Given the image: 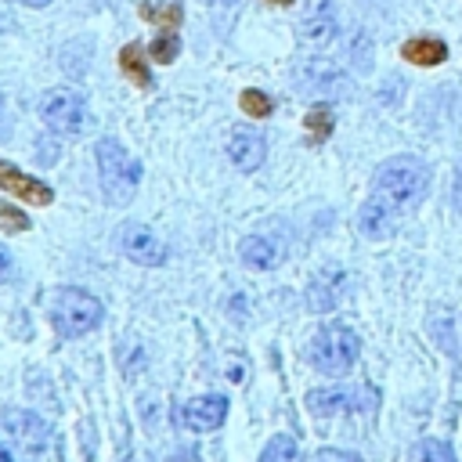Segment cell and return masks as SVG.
<instances>
[{"instance_id": "obj_31", "label": "cell", "mask_w": 462, "mask_h": 462, "mask_svg": "<svg viewBox=\"0 0 462 462\" xmlns=\"http://www.w3.org/2000/svg\"><path fill=\"white\" fill-rule=\"evenodd\" d=\"M0 119H4V101H0Z\"/></svg>"}, {"instance_id": "obj_7", "label": "cell", "mask_w": 462, "mask_h": 462, "mask_svg": "<svg viewBox=\"0 0 462 462\" xmlns=\"http://www.w3.org/2000/svg\"><path fill=\"white\" fill-rule=\"evenodd\" d=\"M119 249L126 253V260H134V263H141V267H162L166 256H170L166 242H162L152 227H144V224H123V231H119Z\"/></svg>"}, {"instance_id": "obj_2", "label": "cell", "mask_w": 462, "mask_h": 462, "mask_svg": "<svg viewBox=\"0 0 462 462\" xmlns=\"http://www.w3.org/2000/svg\"><path fill=\"white\" fill-rule=\"evenodd\" d=\"M94 155H97V177H101V191L112 206H126L134 195H137V184H141V162L116 141V137H101L94 144Z\"/></svg>"}, {"instance_id": "obj_16", "label": "cell", "mask_w": 462, "mask_h": 462, "mask_svg": "<svg viewBox=\"0 0 462 462\" xmlns=\"http://www.w3.org/2000/svg\"><path fill=\"white\" fill-rule=\"evenodd\" d=\"M119 69L130 76V83H137V87H152V72H148V61H144V47L141 43H126L123 51H119Z\"/></svg>"}, {"instance_id": "obj_18", "label": "cell", "mask_w": 462, "mask_h": 462, "mask_svg": "<svg viewBox=\"0 0 462 462\" xmlns=\"http://www.w3.org/2000/svg\"><path fill=\"white\" fill-rule=\"evenodd\" d=\"M408 462H455V451H451L444 440L426 437V440H419V444L408 451Z\"/></svg>"}, {"instance_id": "obj_14", "label": "cell", "mask_w": 462, "mask_h": 462, "mask_svg": "<svg viewBox=\"0 0 462 462\" xmlns=\"http://www.w3.org/2000/svg\"><path fill=\"white\" fill-rule=\"evenodd\" d=\"M238 256H242L245 267H253V271H274V267L282 263L285 249H282V242L271 238V235H249V238H242Z\"/></svg>"}, {"instance_id": "obj_10", "label": "cell", "mask_w": 462, "mask_h": 462, "mask_svg": "<svg viewBox=\"0 0 462 462\" xmlns=\"http://www.w3.org/2000/svg\"><path fill=\"white\" fill-rule=\"evenodd\" d=\"M343 292H346V271L343 267H325V271H318L310 278L307 303H310V310L325 314V310H332L343 300Z\"/></svg>"}, {"instance_id": "obj_11", "label": "cell", "mask_w": 462, "mask_h": 462, "mask_svg": "<svg viewBox=\"0 0 462 462\" xmlns=\"http://www.w3.org/2000/svg\"><path fill=\"white\" fill-rule=\"evenodd\" d=\"M365 401H372L365 390H343V386H336V390H310V393H307V408H310L314 415L361 411V408H368Z\"/></svg>"}, {"instance_id": "obj_21", "label": "cell", "mask_w": 462, "mask_h": 462, "mask_svg": "<svg viewBox=\"0 0 462 462\" xmlns=\"http://www.w3.org/2000/svg\"><path fill=\"white\" fill-rule=\"evenodd\" d=\"M148 54H152L155 61L170 65V61L180 54V40H177V32H159V36L148 43Z\"/></svg>"}, {"instance_id": "obj_24", "label": "cell", "mask_w": 462, "mask_h": 462, "mask_svg": "<svg viewBox=\"0 0 462 462\" xmlns=\"http://www.w3.org/2000/svg\"><path fill=\"white\" fill-rule=\"evenodd\" d=\"M310 462H361V455H354V451H343V448H321Z\"/></svg>"}, {"instance_id": "obj_8", "label": "cell", "mask_w": 462, "mask_h": 462, "mask_svg": "<svg viewBox=\"0 0 462 462\" xmlns=\"http://www.w3.org/2000/svg\"><path fill=\"white\" fill-rule=\"evenodd\" d=\"M300 36L310 47H325L336 36V4L332 0H307L300 18Z\"/></svg>"}, {"instance_id": "obj_32", "label": "cell", "mask_w": 462, "mask_h": 462, "mask_svg": "<svg viewBox=\"0 0 462 462\" xmlns=\"http://www.w3.org/2000/svg\"><path fill=\"white\" fill-rule=\"evenodd\" d=\"M137 462H141V458H137ZM144 462H148V458H144Z\"/></svg>"}, {"instance_id": "obj_19", "label": "cell", "mask_w": 462, "mask_h": 462, "mask_svg": "<svg viewBox=\"0 0 462 462\" xmlns=\"http://www.w3.org/2000/svg\"><path fill=\"white\" fill-rule=\"evenodd\" d=\"M141 18L144 22H159L166 29H177L184 22V7L173 0V4H141Z\"/></svg>"}, {"instance_id": "obj_4", "label": "cell", "mask_w": 462, "mask_h": 462, "mask_svg": "<svg viewBox=\"0 0 462 462\" xmlns=\"http://www.w3.org/2000/svg\"><path fill=\"white\" fill-rule=\"evenodd\" d=\"M357 354H361V339H357V332L346 328V325H325V328L310 339V346H307L310 365H314L318 372H325V375H343L346 368H354Z\"/></svg>"}, {"instance_id": "obj_15", "label": "cell", "mask_w": 462, "mask_h": 462, "mask_svg": "<svg viewBox=\"0 0 462 462\" xmlns=\"http://www.w3.org/2000/svg\"><path fill=\"white\" fill-rule=\"evenodd\" d=\"M404 61L411 65H440L448 58V43L437 40V36H411L404 47H401Z\"/></svg>"}, {"instance_id": "obj_12", "label": "cell", "mask_w": 462, "mask_h": 462, "mask_svg": "<svg viewBox=\"0 0 462 462\" xmlns=\"http://www.w3.org/2000/svg\"><path fill=\"white\" fill-rule=\"evenodd\" d=\"M0 188L11 191V195H18L22 202H32V206H51V202H54V191H51L43 180L22 173L18 166H11V162H4V159H0Z\"/></svg>"}, {"instance_id": "obj_5", "label": "cell", "mask_w": 462, "mask_h": 462, "mask_svg": "<svg viewBox=\"0 0 462 462\" xmlns=\"http://www.w3.org/2000/svg\"><path fill=\"white\" fill-rule=\"evenodd\" d=\"M40 116L54 134H69L72 137V134H83V126H87V101H83V94H76L69 87H58V90L43 94Z\"/></svg>"}, {"instance_id": "obj_30", "label": "cell", "mask_w": 462, "mask_h": 462, "mask_svg": "<svg viewBox=\"0 0 462 462\" xmlns=\"http://www.w3.org/2000/svg\"><path fill=\"white\" fill-rule=\"evenodd\" d=\"M213 4H231V0H213Z\"/></svg>"}, {"instance_id": "obj_20", "label": "cell", "mask_w": 462, "mask_h": 462, "mask_svg": "<svg viewBox=\"0 0 462 462\" xmlns=\"http://www.w3.org/2000/svg\"><path fill=\"white\" fill-rule=\"evenodd\" d=\"M303 126H307L310 141H314V144H321V141L332 134V126H336V119H332V108H328V105H314V108L303 116Z\"/></svg>"}, {"instance_id": "obj_29", "label": "cell", "mask_w": 462, "mask_h": 462, "mask_svg": "<svg viewBox=\"0 0 462 462\" xmlns=\"http://www.w3.org/2000/svg\"><path fill=\"white\" fill-rule=\"evenodd\" d=\"M267 4H278V7H289L292 0H267Z\"/></svg>"}, {"instance_id": "obj_25", "label": "cell", "mask_w": 462, "mask_h": 462, "mask_svg": "<svg viewBox=\"0 0 462 462\" xmlns=\"http://www.w3.org/2000/svg\"><path fill=\"white\" fill-rule=\"evenodd\" d=\"M14 274H18V267H14V256L0 245V282H14Z\"/></svg>"}, {"instance_id": "obj_17", "label": "cell", "mask_w": 462, "mask_h": 462, "mask_svg": "<svg viewBox=\"0 0 462 462\" xmlns=\"http://www.w3.org/2000/svg\"><path fill=\"white\" fill-rule=\"evenodd\" d=\"M256 462H303V451H300V444L289 433H274Z\"/></svg>"}, {"instance_id": "obj_28", "label": "cell", "mask_w": 462, "mask_h": 462, "mask_svg": "<svg viewBox=\"0 0 462 462\" xmlns=\"http://www.w3.org/2000/svg\"><path fill=\"white\" fill-rule=\"evenodd\" d=\"M0 462H14V455H11V451H7L4 444H0Z\"/></svg>"}, {"instance_id": "obj_3", "label": "cell", "mask_w": 462, "mask_h": 462, "mask_svg": "<svg viewBox=\"0 0 462 462\" xmlns=\"http://www.w3.org/2000/svg\"><path fill=\"white\" fill-rule=\"evenodd\" d=\"M101 318H105L101 300L90 296L87 289H76V285L58 289V296L51 303V321L61 336H87L101 325Z\"/></svg>"}, {"instance_id": "obj_22", "label": "cell", "mask_w": 462, "mask_h": 462, "mask_svg": "<svg viewBox=\"0 0 462 462\" xmlns=\"http://www.w3.org/2000/svg\"><path fill=\"white\" fill-rule=\"evenodd\" d=\"M238 105H242V112H245V116H256V119H263V116H271V112H274V101H271L263 90H242Z\"/></svg>"}, {"instance_id": "obj_27", "label": "cell", "mask_w": 462, "mask_h": 462, "mask_svg": "<svg viewBox=\"0 0 462 462\" xmlns=\"http://www.w3.org/2000/svg\"><path fill=\"white\" fill-rule=\"evenodd\" d=\"M18 4H25V7H47L51 0H18Z\"/></svg>"}, {"instance_id": "obj_26", "label": "cell", "mask_w": 462, "mask_h": 462, "mask_svg": "<svg viewBox=\"0 0 462 462\" xmlns=\"http://www.w3.org/2000/svg\"><path fill=\"white\" fill-rule=\"evenodd\" d=\"M451 202H455V209L462 213V159H458V166H455V180H451Z\"/></svg>"}, {"instance_id": "obj_6", "label": "cell", "mask_w": 462, "mask_h": 462, "mask_svg": "<svg viewBox=\"0 0 462 462\" xmlns=\"http://www.w3.org/2000/svg\"><path fill=\"white\" fill-rule=\"evenodd\" d=\"M0 419H4L7 437H11L25 455L43 458V455L54 448V433H51V426H47L36 411H29V408H4Z\"/></svg>"}, {"instance_id": "obj_13", "label": "cell", "mask_w": 462, "mask_h": 462, "mask_svg": "<svg viewBox=\"0 0 462 462\" xmlns=\"http://www.w3.org/2000/svg\"><path fill=\"white\" fill-rule=\"evenodd\" d=\"M263 155H267V144H263V137L256 130H245V126L231 130V137H227V159L242 173H253L263 162Z\"/></svg>"}, {"instance_id": "obj_1", "label": "cell", "mask_w": 462, "mask_h": 462, "mask_svg": "<svg viewBox=\"0 0 462 462\" xmlns=\"http://www.w3.org/2000/svg\"><path fill=\"white\" fill-rule=\"evenodd\" d=\"M430 191V166L415 155L386 159L372 177V195L357 213V227L368 238H386L397 231L401 217L411 213Z\"/></svg>"}, {"instance_id": "obj_9", "label": "cell", "mask_w": 462, "mask_h": 462, "mask_svg": "<svg viewBox=\"0 0 462 462\" xmlns=\"http://www.w3.org/2000/svg\"><path fill=\"white\" fill-rule=\"evenodd\" d=\"M180 419H184L188 430H195V433H209V430L224 426V419H227V397H224V393L195 397V401L184 404Z\"/></svg>"}, {"instance_id": "obj_23", "label": "cell", "mask_w": 462, "mask_h": 462, "mask_svg": "<svg viewBox=\"0 0 462 462\" xmlns=\"http://www.w3.org/2000/svg\"><path fill=\"white\" fill-rule=\"evenodd\" d=\"M29 227V217L7 202H0V231H11V235H22Z\"/></svg>"}]
</instances>
